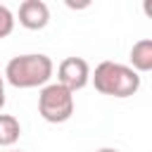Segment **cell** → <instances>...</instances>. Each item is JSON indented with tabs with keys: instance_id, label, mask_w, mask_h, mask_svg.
<instances>
[{
	"instance_id": "cell-1",
	"label": "cell",
	"mask_w": 152,
	"mask_h": 152,
	"mask_svg": "<svg viewBox=\"0 0 152 152\" xmlns=\"http://www.w3.org/2000/svg\"><path fill=\"white\" fill-rule=\"evenodd\" d=\"M5 76L14 88L43 86L52 76V62L45 55H19L7 62Z\"/></svg>"
},
{
	"instance_id": "cell-2",
	"label": "cell",
	"mask_w": 152,
	"mask_h": 152,
	"mask_svg": "<svg viewBox=\"0 0 152 152\" xmlns=\"http://www.w3.org/2000/svg\"><path fill=\"white\" fill-rule=\"evenodd\" d=\"M93 83H95V88H97L102 95L128 97V95H133V93L140 88V76H138L133 69L124 66V64L102 62V64H97V69H95Z\"/></svg>"
},
{
	"instance_id": "cell-3",
	"label": "cell",
	"mask_w": 152,
	"mask_h": 152,
	"mask_svg": "<svg viewBox=\"0 0 152 152\" xmlns=\"http://www.w3.org/2000/svg\"><path fill=\"white\" fill-rule=\"evenodd\" d=\"M38 112L45 121L52 124H62L74 114V95L69 88L52 83L48 88H43L40 97H38Z\"/></svg>"
},
{
	"instance_id": "cell-4",
	"label": "cell",
	"mask_w": 152,
	"mask_h": 152,
	"mask_svg": "<svg viewBox=\"0 0 152 152\" xmlns=\"http://www.w3.org/2000/svg\"><path fill=\"white\" fill-rule=\"evenodd\" d=\"M88 83V64L81 57H66L59 64V86L69 88L71 93Z\"/></svg>"
},
{
	"instance_id": "cell-5",
	"label": "cell",
	"mask_w": 152,
	"mask_h": 152,
	"mask_svg": "<svg viewBox=\"0 0 152 152\" xmlns=\"http://www.w3.org/2000/svg\"><path fill=\"white\" fill-rule=\"evenodd\" d=\"M50 19V12H48V5L40 2V0H24L19 5V21L26 26V28H43Z\"/></svg>"
},
{
	"instance_id": "cell-6",
	"label": "cell",
	"mask_w": 152,
	"mask_h": 152,
	"mask_svg": "<svg viewBox=\"0 0 152 152\" xmlns=\"http://www.w3.org/2000/svg\"><path fill=\"white\" fill-rule=\"evenodd\" d=\"M131 62L135 69L140 71H150L152 69V40H138L131 50Z\"/></svg>"
},
{
	"instance_id": "cell-7",
	"label": "cell",
	"mask_w": 152,
	"mask_h": 152,
	"mask_svg": "<svg viewBox=\"0 0 152 152\" xmlns=\"http://www.w3.org/2000/svg\"><path fill=\"white\" fill-rule=\"evenodd\" d=\"M19 133H21L19 121H17L14 116H10V114H0V145H12V142H17Z\"/></svg>"
},
{
	"instance_id": "cell-8",
	"label": "cell",
	"mask_w": 152,
	"mask_h": 152,
	"mask_svg": "<svg viewBox=\"0 0 152 152\" xmlns=\"http://www.w3.org/2000/svg\"><path fill=\"white\" fill-rule=\"evenodd\" d=\"M12 26H14L12 12H10L5 5H0V38H5V36L12 31Z\"/></svg>"
},
{
	"instance_id": "cell-9",
	"label": "cell",
	"mask_w": 152,
	"mask_h": 152,
	"mask_svg": "<svg viewBox=\"0 0 152 152\" xmlns=\"http://www.w3.org/2000/svg\"><path fill=\"white\" fill-rule=\"evenodd\" d=\"M5 104V88H2V78H0V107Z\"/></svg>"
},
{
	"instance_id": "cell-10",
	"label": "cell",
	"mask_w": 152,
	"mask_h": 152,
	"mask_svg": "<svg viewBox=\"0 0 152 152\" xmlns=\"http://www.w3.org/2000/svg\"><path fill=\"white\" fill-rule=\"evenodd\" d=\"M97 152H116V150H109V147H104V150H97Z\"/></svg>"
}]
</instances>
